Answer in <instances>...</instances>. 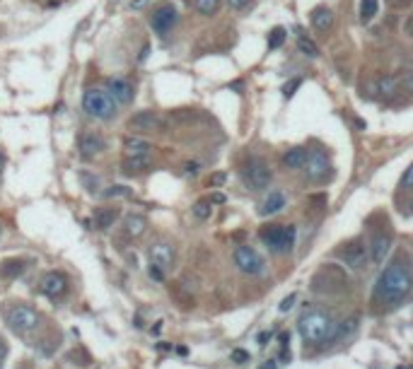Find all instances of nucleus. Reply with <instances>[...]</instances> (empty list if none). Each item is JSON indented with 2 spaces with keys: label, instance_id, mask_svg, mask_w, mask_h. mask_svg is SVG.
<instances>
[{
  "label": "nucleus",
  "instance_id": "c756f323",
  "mask_svg": "<svg viewBox=\"0 0 413 369\" xmlns=\"http://www.w3.org/2000/svg\"><path fill=\"white\" fill-rule=\"evenodd\" d=\"M283 41H285V27H276V29H271V34H268V49H271V51H276L278 46H283Z\"/></svg>",
  "mask_w": 413,
  "mask_h": 369
},
{
  "label": "nucleus",
  "instance_id": "f8f14e48",
  "mask_svg": "<svg viewBox=\"0 0 413 369\" xmlns=\"http://www.w3.org/2000/svg\"><path fill=\"white\" fill-rule=\"evenodd\" d=\"M39 290H41V295L51 297V299H58V297H63L68 292V275L60 273V270H49L46 275L41 277Z\"/></svg>",
  "mask_w": 413,
  "mask_h": 369
},
{
  "label": "nucleus",
  "instance_id": "4be33fe9",
  "mask_svg": "<svg viewBox=\"0 0 413 369\" xmlns=\"http://www.w3.org/2000/svg\"><path fill=\"white\" fill-rule=\"evenodd\" d=\"M145 229H148V220L143 217V215H126V220H123V232H126V237H131V239H138V237H143L145 234Z\"/></svg>",
  "mask_w": 413,
  "mask_h": 369
},
{
  "label": "nucleus",
  "instance_id": "79ce46f5",
  "mask_svg": "<svg viewBox=\"0 0 413 369\" xmlns=\"http://www.w3.org/2000/svg\"><path fill=\"white\" fill-rule=\"evenodd\" d=\"M399 80H401V87L409 94H413V75H404V77H399Z\"/></svg>",
  "mask_w": 413,
  "mask_h": 369
},
{
  "label": "nucleus",
  "instance_id": "7c9ffc66",
  "mask_svg": "<svg viewBox=\"0 0 413 369\" xmlns=\"http://www.w3.org/2000/svg\"><path fill=\"white\" fill-rule=\"evenodd\" d=\"M104 196H107V198H126V196H131V188L123 184H114L104 191Z\"/></svg>",
  "mask_w": 413,
  "mask_h": 369
},
{
  "label": "nucleus",
  "instance_id": "473e14b6",
  "mask_svg": "<svg viewBox=\"0 0 413 369\" xmlns=\"http://www.w3.org/2000/svg\"><path fill=\"white\" fill-rule=\"evenodd\" d=\"M218 5H220V0H196V10L201 15H213L218 10Z\"/></svg>",
  "mask_w": 413,
  "mask_h": 369
},
{
  "label": "nucleus",
  "instance_id": "bb28decb",
  "mask_svg": "<svg viewBox=\"0 0 413 369\" xmlns=\"http://www.w3.org/2000/svg\"><path fill=\"white\" fill-rule=\"evenodd\" d=\"M24 261H5L2 265H0V277H7V280H12V277H17L24 273Z\"/></svg>",
  "mask_w": 413,
  "mask_h": 369
},
{
  "label": "nucleus",
  "instance_id": "7ed1b4c3",
  "mask_svg": "<svg viewBox=\"0 0 413 369\" xmlns=\"http://www.w3.org/2000/svg\"><path fill=\"white\" fill-rule=\"evenodd\" d=\"M346 287H348V277L341 270V265L326 263L312 275V290L319 292V295H336Z\"/></svg>",
  "mask_w": 413,
  "mask_h": 369
},
{
  "label": "nucleus",
  "instance_id": "393cba45",
  "mask_svg": "<svg viewBox=\"0 0 413 369\" xmlns=\"http://www.w3.org/2000/svg\"><path fill=\"white\" fill-rule=\"evenodd\" d=\"M399 87H401V80L394 77V75H382L377 80V92L382 94V97H392Z\"/></svg>",
  "mask_w": 413,
  "mask_h": 369
},
{
  "label": "nucleus",
  "instance_id": "6e6552de",
  "mask_svg": "<svg viewBox=\"0 0 413 369\" xmlns=\"http://www.w3.org/2000/svg\"><path fill=\"white\" fill-rule=\"evenodd\" d=\"M5 318H7V326H10L15 333H19V335L34 331V328L39 326V314L32 309V307H27V304H17V307H12V309L7 312Z\"/></svg>",
  "mask_w": 413,
  "mask_h": 369
},
{
  "label": "nucleus",
  "instance_id": "dca6fc26",
  "mask_svg": "<svg viewBox=\"0 0 413 369\" xmlns=\"http://www.w3.org/2000/svg\"><path fill=\"white\" fill-rule=\"evenodd\" d=\"M107 92L114 97L116 104H131L133 97H135L133 85L128 80H123V77H112V80L107 82Z\"/></svg>",
  "mask_w": 413,
  "mask_h": 369
},
{
  "label": "nucleus",
  "instance_id": "4468645a",
  "mask_svg": "<svg viewBox=\"0 0 413 369\" xmlns=\"http://www.w3.org/2000/svg\"><path fill=\"white\" fill-rule=\"evenodd\" d=\"M107 148V143H104V138L99 135V133H94V130H87V133H82L80 135V140H77V150H80V155L82 157H97V155H102Z\"/></svg>",
  "mask_w": 413,
  "mask_h": 369
},
{
  "label": "nucleus",
  "instance_id": "f257e3e1",
  "mask_svg": "<svg viewBox=\"0 0 413 369\" xmlns=\"http://www.w3.org/2000/svg\"><path fill=\"white\" fill-rule=\"evenodd\" d=\"M413 290V270L409 259L392 261L377 277L375 292H372V304L379 307H396L404 302L406 295Z\"/></svg>",
  "mask_w": 413,
  "mask_h": 369
},
{
  "label": "nucleus",
  "instance_id": "a211bd4d",
  "mask_svg": "<svg viewBox=\"0 0 413 369\" xmlns=\"http://www.w3.org/2000/svg\"><path fill=\"white\" fill-rule=\"evenodd\" d=\"M288 203V198H285V193L283 191H271L268 196H266V201L259 205V215L261 217H271V215H278L283 208Z\"/></svg>",
  "mask_w": 413,
  "mask_h": 369
},
{
  "label": "nucleus",
  "instance_id": "cd10ccee",
  "mask_svg": "<svg viewBox=\"0 0 413 369\" xmlns=\"http://www.w3.org/2000/svg\"><path fill=\"white\" fill-rule=\"evenodd\" d=\"M150 166V157H133L123 162V171L126 174H138V171H145Z\"/></svg>",
  "mask_w": 413,
  "mask_h": 369
},
{
  "label": "nucleus",
  "instance_id": "ddd939ff",
  "mask_svg": "<svg viewBox=\"0 0 413 369\" xmlns=\"http://www.w3.org/2000/svg\"><path fill=\"white\" fill-rule=\"evenodd\" d=\"M160 128V116L155 111H138L128 118V130L133 133H152Z\"/></svg>",
  "mask_w": 413,
  "mask_h": 369
},
{
  "label": "nucleus",
  "instance_id": "8fccbe9b",
  "mask_svg": "<svg viewBox=\"0 0 413 369\" xmlns=\"http://www.w3.org/2000/svg\"><path fill=\"white\" fill-rule=\"evenodd\" d=\"M406 34H409V37H413V17L406 22Z\"/></svg>",
  "mask_w": 413,
  "mask_h": 369
},
{
  "label": "nucleus",
  "instance_id": "aec40b11",
  "mask_svg": "<svg viewBox=\"0 0 413 369\" xmlns=\"http://www.w3.org/2000/svg\"><path fill=\"white\" fill-rule=\"evenodd\" d=\"M116 217H118V208H99V210L94 212V217L90 224H92V229H97V232H107L109 227H114Z\"/></svg>",
  "mask_w": 413,
  "mask_h": 369
},
{
  "label": "nucleus",
  "instance_id": "09e8293b",
  "mask_svg": "<svg viewBox=\"0 0 413 369\" xmlns=\"http://www.w3.org/2000/svg\"><path fill=\"white\" fill-rule=\"evenodd\" d=\"M145 2H148V0H131V7H133V10H140Z\"/></svg>",
  "mask_w": 413,
  "mask_h": 369
},
{
  "label": "nucleus",
  "instance_id": "72a5a7b5",
  "mask_svg": "<svg viewBox=\"0 0 413 369\" xmlns=\"http://www.w3.org/2000/svg\"><path fill=\"white\" fill-rule=\"evenodd\" d=\"M300 85H302V80H300V77H293V80H288V82L283 85V97H285V99H290L293 94H295L297 90H300Z\"/></svg>",
  "mask_w": 413,
  "mask_h": 369
},
{
  "label": "nucleus",
  "instance_id": "412c9836",
  "mask_svg": "<svg viewBox=\"0 0 413 369\" xmlns=\"http://www.w3.org/2000/svg\"><path fill=\"white\" fill-rule=\"evenodd\" d=\"M357 323H360V316L357 314H351V316H346L343 321H338L336 331H334L331 340H329V345H331V343H338V340H343V338H351V335L357 331Z\"/></svg>",
  "mask_w": 413,
  "mask_h": 369
},
{
  "label": "nucleus",
  "instance_id": "6ab92c4d",
  "mask_svg": "<svg viewBox=\"0 0 413 369\" xmlns=\"http://www.w3.org/2000/svg\"><path fill=\"white\" fill-rule=\"evenodd\" d=\"M309 22H312V27H314L317 32H329V29H331V24H334V10H331V7H326V5H319V7H314V10H312Z\"/></svg>",
  "mask_w": 413,
  "mask_h": 369
},
{
  "label": "nucleus",
  "instance_id": "49530a36",
  "mask_svg": "<svg viewBox=\"0 0 413 369\" xmlns=\"http://www.w3.org/2000/svg\"><path fill=\"white\" fill-rule=\"evenodd\" d=\"M208 201H210V203H215V205H220V203H225V196H223V193H213Z\"/></svg>",
  "mask_w": 413,
  "mask_h": 369
},
{
  "label": "nucleus",
  "instance_id": "58836bf2",
  "mask_svg": "<svg viewBox=\"0 0 413 369\" xmlns=\"http://www.w3.org/2000/svg\"><path fill=\"white\" fill-rule=\"evenodd\" d=\"M401 188H413V164L404 171V176H401Z\"/></svg>",
  "mask_w": 413,
  "mask_h": 369
},
{
  "label": "nucleus",
  "instance_id": "c9c22d12",
  "mask_svg": "<svg viewBox=\"0 0 413 369\" xmlns=\"http://www.w3.org/2000/svg\"><path fill=\"white\" fill-rule=\"evenodd\" d=\"M80 181L87 186L90 193H97V188H99V179H97V176H90L87 171H82V174H80Z\"/></svg>",
  "mask_w": 413,
  "mask_h": 369
},
{
  "label": "nucleus",
  "instance_id": "4c0bfd02",
  "mask_svg": "<svg viewBox=\"0 0 413 369\" xmlns=\"http://www.w3.org/2000/svg\"><path fill=\"white\" fill-rule=\"evenodd\" d=\"M295 302H297V295H295V292L285 297V299L281 302V307H278V309H281V314H288V312H290V309L295 307Z\"/></svg>",
  "mask_w": 413,
  "mask_h": 369
},
{
  "label": "nucleus",
  "instance_id": "f704fd0d",
  "mask_svg": "<svg viewBox=\"0 0 413 369\" xmlns=\"http://www.w3.org/2000/svg\"><path fill=\"white\" fill-rule=\"evenodd\" d=\"M227 5L235 10V12H246L254 7V0H227Z\"/></svg>",
  "mask_w": 413,
  "mask_h": 369
},
{
  "label": "nucleus",
  "instance_id": "c85d7f7f",
  "mask_svg": "<svg viewBox=\"0 0 413 369\" xmlns=\"http://www.w3.org/2000/svg\"><path fill=\"white\" fill-rule=\"evenodd\" d=\"M377 15V0H362L360 2V22H370Z\"/></svg>",
  "mask_w": 413,
  "mask_h": 369
},
{
  "label": "nucleus",
  "instance_id": "9b49d317",
  "mask_svg": "<svg viewBox=\"0 0 413 369\" xmlns=\"http://www.w3.org/2000/svg\"><path fill=\"white\" fill-rule=\"evenodd\" d=\"M341 261H343L348 268H353V270H362V268H367L370 251H367V246H365L360 239L351 241V244H346V246H343V251H341Z\"/></svg>",
  "mask_w": 413,
  "mask_h": 369
},
{
  "label": "nucleus",
  "instance_id": "39448f33",
  "mask_svg": "<svg viewBox=\"0 0 413 369\" xmlns=\"http://www.w3.org/2000/svg\"><path fill=\"white\" fill-rule=\"evenodd\" d=\"M261 241L276 254H288L295 246V227L293 224H283V227L271 224L261 232Z\"/></svg>",
  "mask_w": 413,
  "mask_h": 369
},
{
  "label": "nucleus",
  "instance_id": "f03ea898",
  "mask_svg": "<svg viewBox=\"0 0 413 369\" xmlns=\"http://www.w3.org/2000/svg\"><path fill=\"white\" fill-rule=\"evenodd\" d=\"M336 323L334 321V316L329 314V312H324V309H312V312H304L300 316V323H297V331L300 335L307 340V343H326L329 345V340H331V335L336 331Z\"/></svg>",
  "mask_w": 413,
  "mask_h": 369
},
{
  "label": "nucleus",
  "instance_id": "f3484780",
  "mask_svg": "<svg viewBox=\"0 0 413 369\" xmlns=\"http://www.w3.org/2000/svg\"><path fill=\"white\" fill-rule=\"evenodd\" d=\"M392 234L389 232H379L372 237V244H370V261H375V263H384V259L389 256V251H392Z\"/></svg>",
  "mask_w": 413,
  "mask_h": 369
},
{
  "label": "nucleus",
  "instance_id": "b1692460",
  "mask_svg": "<svg viewBox=\"0 0 413 369\" xmlns=\"http://www.w3.org/2000/svg\"><path fill=\"white\" fill-rule=\"evenodd\" d=\"M307 150L304 148H290L285 155H283V164L288 166V169H304L307 164Z\"/></svg>",
  "mask_w": 413,
  "mask_h": 369
},
{
  "label": "nucleus",
  "instance_id": "1a4fd4ad",
  "mask_svg": "<svg viewBox=\"0 0 413 369\" xmlns=\"http://www.w3.org/2000/svg\"><path fill=\"white\" fill-rule=\"evenodd\" d=\"M232 261H235V265H237L242 273H246V275H261L263 273V259L251 249V246H235Z\"/></svg>",
  "mask_w": 413,
  "mask_h": 369
},
{
  "label": "nucleus",
  "instance_id": "a18cd8bd",
  "mask_svg": "<svg viewBox=\"0 0 413 369\" xmlns=\"http://www.w3.org/2000/svg\"><path fill=\"white\" fill-rule=\"evenodd\" d=\"M7 357V343L0 338V367H2V360Z\"/></svg>",
  "mask_w": 413,
  "mask_h": 369
},
{
  "label": "nucleus",
  "instance_id": "e433bc0d",
  "mask_svg": "<svg viewBox=\"0 0 413 369\" xmlns=\"http://www.w3.org/2000/svg\"><path fill=\"white\" fill-rule=\"evenodd\" d=\"M230 360H232L235 365H244V362H249V352L242 350V348H237V350H232Z\"/></svg>",
  "mask_w": 413,
  "mask_h": 369
},
{
  "label": "nucleus",
  "instance_id": "c03bdc74",
  "mask_svg": "<svg viewBox=\"0 0 413 369\" xmlns=\"http://www.w3.org/2000/svg\"><path fill=\"white\" fill-rule=\"evenodd\" d=\"M259 369H278V360H276V357H271V360H266Z\"/></svg>",
  "mask_w": 413,
  "mask_h": 369
},
{
  "label": "nucleus",
  "instance_id": "0eeeda50",
  "mask_svg": "<svg viewBox=\"0 0 413 369\" xmlns=\"http://www.w3.org/2000/svg\"><path fill=\"white\" fill-rule=\"evenodd\" d=\"M331 174H334V169H331V162H329V157H326L324 150H314V152L307 155L304 176H307L312 184H324V181H329Z\"/></svg>",
  "mask_w": 413,
  "mask_h": 369
},
{
  "label": "nucleus",
  "instance_id": "423d86ee",
  "mask_svg": "<svg viewBox=\"0 0 413 369\" xmlns=\"http://www.w3.org/2000/svg\"><path fill=\"white\" fill-rule=\"evenodd\" d=\"M242 181L249 191H263L266 186H271L273 181V171L271 166L266 164L263 159H249L244 166H242Z\"/></svg>",
  "mask_w": 413,
  "mask_h": 369
},
{
  "label": "nucleus",
  "instance_id": "5701e85b",
  "mask_svg": "<svg viewBox=\"0 0 413 369\" xmlns=\"http://www.w3.org/2000/svg\"><path fill=\"white\" fill-rule=\"evenodd\" d=\"M123 150H126V159H133V157H150L152 145L148 140H143V138H126Z\"/></svg>",
  "mask_w": 413,
  "mask_h": 369
},
{
  "label": "nucleus",
  "instance_id": "9d476101",
  "mask_svg": "<svg viewBox=\"0 0 413 369\" xmlns=\"http://www.w3.org/2000/svg\"><path fill=\"white\" fill-rule=\"evenodd\" d=\"M177 19H179V15H177V7H174L172 2H162V5H157V7H155V12H152V17H150V24H152V29H155L160 37H167L169 32L174 29Z\"/></svg>",
  "mask_w": 413,
  "mask_h": 369
},
{
  "label": "nucleus",
  "instance_id": "a878e982",
  "mask_svg": "<svg viewBox=\"0 0 413 369\" xmlns=\"http://www.w3.org/2000/svg\"><path fill=\"white\" fill-rule=\"evenodd\" d=\"M300 37H297V51H300L302 55H307V58H317L319 55V49H317V44L312 41L309 37H304V32H297Z\"/></svg>",
  "mask_w": 413,
  "mask_h": 369
},
{
  "label": "nucleus",
  "instance_id": "2f4dec72",
  "mask_svg": "<svg viewBox=\"0 0 413 369\" xmlns=\"http://www.w3.org/2000/svg\"><path fill=\"white\" fill-rule=\"evenodd\" d=\"M210 201H198V203L193 205V215L198 217V220H208L210 217V212H213V208H210Z\"/></svg>",
  "mask_w": 413,
  "mask_h": 369
},
{
  "label": "nucleus",
  "instance_id": "20e7f679",
  "mask_svg": "<svg viewBox=\"0 0 413 369\" xmlns=\"http://www.w3.org/2000/svg\"><path fill=\"white\" fill-rule=\"evenodd\" d=\"M82 109L87 111L90 116L99 118V121H109L116 116V102L107 90H97L90 87L87 92L82 94Z\"/></svg>",
  "mask_w": 413,
  "mask_h": 369
},
{
  "label": "nucleus",
  "instance_id": "3c124183",
  "mask_svg": "<svg viewBox=\"0 0 413 369\" xmlns=\"http://www.w3.org/2000/svg\"><path fill=\"white\" fill-rule=\"evenodd\" d=\"M148 53H150V49L145 46V49H143V53H140V60H145V58H148Z\"/></svg>",
  "mask_w": 413,
  "mask_h": 369
},
{
  "label": "nucleus",
  "instance_id": "2eb2a0df",
  "mask_svg": "<svg viewBox=\"0 0 413 369\" xmlns=\"http://www.w3.org/2000/svg\"><path fill=\"white\" fill-rule=\"evenodd\" d=\"M148 256H150L152 265H157L162 270H169L172 263H174V249H172V244L157 241V244H152L150 249H148Z\"/></svg>",
  "mask_w": 413,
  "mask_h": 369
},
{
  "label": "nucleus",
  "instance_id": "a19ab883",
  "mask_svg": "<svg viewBox=\"0 0 413 369\" xmlns=\"http://www.w3.org/2000/svg\"><path fill=\"white\" fill-rule=\"evenodd\" d=\"M198 171H201V164H198V162H186V164H184V174H186V176H196Z\"/></svg>",
  "mask_w": 413,
  "mask_h": 369
},
{
  "label": "nucleus",
  "instance_id": "ea45409f",
  "mask_svg": "<svg viewBox=\"0 0 413 369\" xmlns=\"http://www.w3.org/2000/svg\"><path fill=\"white\" fill-rule=\"evenodd\" d=\"M148 273H150V277L155 282H162V280H165V270L157 268V265H152V263H150V268H148Z\"/></svg>",
  "mask_w": 413,
  "mask_h": 369
},
{
  "label": "nucleus",
  "instance_id": "37998d69",
  "mask_svg": "<svg viewBox=\"0 0 413 369\" xmlns=\"http://www.w3.org/2000/svg\"><path fill=\"white\" fill-rule=\"evenodd\" d=\"M268 340H271V331H261L256 335V343H259V345H266Z\"/></svg>",
  "mask_w": 413,
  "mask_h": 369
},
{
  "label": "nucleus",
  "instance_id": "de8ad7c7",
  "mask_svg": "<svg viewBox=\"0 0 413 369\" xmlns=\"http://www.w3.org/2000/svg\"><path fill=\"white\" fill-rule=\"evenodd\" d=\"M223 181H225V174H213V176H210V184L213 186L223 184Z\"/></svg>",
  "mask_w": 413,
  "mask_h": 369
}]
</instances>
